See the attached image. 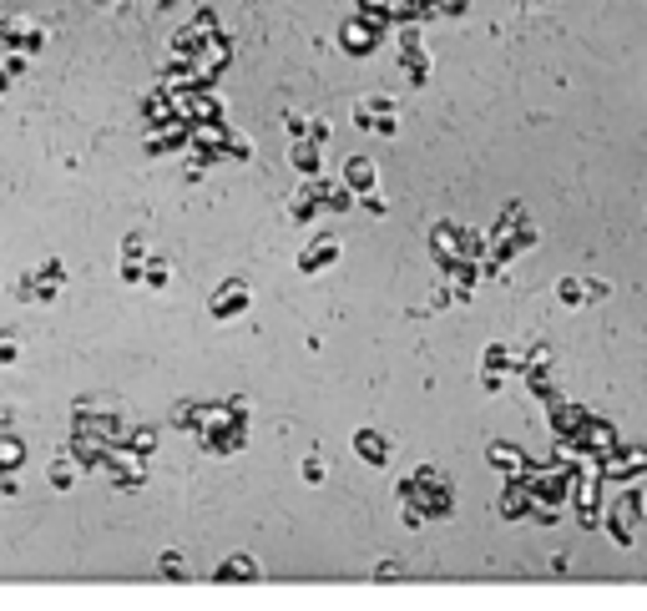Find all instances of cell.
I'll return each mask as SVG.
<instances>
[{
    "label": "cell",
    "mask_w": 647,
    "mask_h": 611,
    "mask_svg": "<svg viewBox=\"0 0 647 611\" xmlns=\"http://www.w3.org/2000/svg\"><path fill=\"white\" fill-rule=\"evenodd\" d=\"M643 515H647V500H643V490L627 480V490H622V495L602 511V526H607V536H612L617 546H633V541H637V526H643Z\"/></svg>",
    "instance_id": "6da1fadb"
},
{
    "label": "cell",
    "mask_w": 647,
    "mask_h": 611,
    "mask_svg": "<svg viewBox=\"0 0 647 611\" xmlns=\"http://www.w3.org/2000/svg\"><path fill=\"white\" fill-rule=\"evenodd\" d=\"M597 475H602V480H617V486L647 475V444H622L617 440L602 460H597Z\"/></svg>",
    "instance_id": "7a4b0ae2"
},
{
    "label": "cell",
    "mask_w": 647,
    "mask_h": 611,
    "mask_svg": "<svg viewBox=\"0 0 647 611\" xmlns=\"http://www.w3.org/2000/svg\"><path fill=\"white\" fill-rule=\"evenodd\" d=\"M547 409H551V435H556V440H572V435L582 430V419L591 415L587 404L562 400V394H556V400H547Z\"/></svg>",
    "instance_id": "3957f363"
},
{
    "label": "cell",
    "mask_w": 647,
    "mask_h": 611,
    "mask_svg": "<svg viewBox=\"0 0 647 611\" xmlns=\"http://www.w3.org/2000/svg\"><path fill=\"white\" fill-rule=\"evenodd\" d=\"M254 304V293H248V283H243V278H228L223 288L212 293V319H238L243 308Z\"/></svg>",
    "instance_id": "277c9868"
},
{
    "label": "cell",
    "mask_w": 647,
    "mask_h": 611,
    "mask_svg": "<svg viewBox=\"0 0 647 611\" xmlns=\"http://www.w3.org/2000/svg\"><path fill=\"white\" fill-rule=\"evenodd\" d=\"M572 440H577L582 450H587V455H597V460H602L607 450H612V444H617V430H612V425H607V419L587 415V419H582V430L572 435Z\"/></svg>",
    "instance_id": "5b68a950"
},
{
    "label": "cell",
    "mask_w": 647,
    "mask_h": 611,
    "mask_svg": "<svg viewBox=\"0 0 647 611\" xmlns=\"http://www.w3.org/2000/svg\"><path fill=\"white\" fill-rule=\"evenodd\" d=\"M430 258H436L440 268H451L455 258H461V222H436V228H430Z\"/></svg>",
    "instance_id": "8992f818"
},
{
    "label": "cell",
    "mask_w": 647,
    "mask_h": 611,
    "mask_svg": "<svg viewBox=\"0 0 647 611\" xmlns=\"http://www.w3.org/2000/svg\"><path fill=\"white\" fill-rule=\"evenodd\" d=\"M339 46H344V56H369L380 46V30H369L359 15H349V21L339 26Z\"/></svg>",
    "instance_id": "52a82bcc"
},
{
    "label": "cell",
    "mask_w": 647,
    "mask_h": 611,
    "mask_svg": "<svg viewBox=\"0 0 647 611\" xmlns=\"http://www.w3.org/2000/svg\"><path fill=\"white\" fill-rule=\"evenodd\" d=\"M339 263V237H314L309 248L298 253V273H324V268H334Z\"/></svg>",
    "instance_id": "ba28073f"
},
{
    "label": "cell",
    "mask_w": 647,
    "mask_h": 611,
    "mask_svg": "<svg viewBox=\"0 0 647 611\" xmlns=\"http://www.w3.org/2000/svg\"><path fill=\"white\" fill-rule=\"evenodd\" d=\"M496 511L506 515V521H526V511H531V486H526L521 475H506V490L496 500Z\"/></svg>",
    "instance_id": "9c48e42d"
},
{
    "label": "cell",
    "mask_w": 647,
    "mask_h": 611,
    "mask_svg": "<svg viewBox=\"0 0 647 611\" xmlns=\"http://www.w3.org/2000/svg\"><path fill=\"white\" fill-rule=\"evenodd\" d=\"M319 208H324V177H304V187H298L294 202H289V218H294V222H309Z\"/></svg>",
    "instance_id": "30bf717a"
},
{
    "label": "cell",
    "mask_w": 647,
    "mask_h": 611,
    "mask_svg": "<svg viewBox=\"0 0 647 611\" xmlns=\"http://www.w3.org/2000/svg\"><path fill=\"white\" fill-rule=\"evenodd\" d=\"M380 116H400V101L394 97H359L354 101V126H359V132H369Z\"/></svg>",
    "instance_id": "8fae6325"
},
{
    "label": "cell",
    "mask_w": 647,
    "mask_h": 611,
    "mask_svg": "<svg viewBox=\"0 0 647 611\" xmlns=\"http://www.w3.org/2000/svg\"><path fill=\"white\" fill-rule=\"evenodd\" d=\"M354 455L365 465H390V440L380 430H354Z\"/></svg>",
    "instance_id": "7c38bea8"
},
{
    "label": "cell",
    "mask_w": 647,
    "mask_h": 611,
    "mask_svg": "<svg viewBox=\"0 0 647 611\" xmlns=\"http://www.w3.org/2000/svg\"><path fill=\"white\" fill-rule=\"evenodd\" d=\"M375 182H380V172H375V162H369V157H349V162H344V187H349L354 197L369 193Z\"/></svg>",
    "instance_id": "4fadbf2b"
},
{
    "label": "cell",
    "mask_w": 647,
    "mask_h": 611,
    "mask_svg": "<svg viewBox=\"0 0 647 611\" xmlns=\"http://www.w3.org/2000/svg\"><path fill=\"white\" fill-rule=\"evenodd\" d=\"M400 71H405L410 86H425L430 82V51H425V46H405V51H400Z\"/></svg>",
    "instance_id": "5bb4252c"
},
{
    "label": "cell",
    "mask_w": 647,
    "mask_h": 611,
    "mask_svg": "<svg viewBox=\"0 0 647 611\" xmlns=\"http://www.w3.org/2000/svg\"><path fill=\"white\" fill-rule=\"evenodd\" d=\"M486 460H491L501 475H521V470H526V450H516L511 440H496L491 450H486Z\"/></svg>",
    "instance_id": "9a60e30c"
},
{
    "label": "cell",
    "mask_w": 647,
    "mask_h": 611,
    "mask_svg": "<svg viewBox=\"0 0 647 611\" xmlns=\"http://www.w3.org/2000/svg\"><path fill=\"white\" fill-rule=\"evenodd\" d=\"M294 167L304 172V177H324V147L319 142H294Z\"/></svg>",
    "instance_id": "2e32d148"
},
{
    "label": "cell",
    "mask_w": 647,
    "mask_h": 611,
    "mask_svg": "<svg viewBox=\"0 0 647 611\" xmlns=\"http://www.w3.org/2000/svg\"><path fill=\"white\" fill-rule=\"evenodd\" d=\"M480 369H496V374H516V354H511V344H486V349H480Z\"/></svg>",
    "instance_id": "e0dca14e"
},
{
    "label": "cell",
    "mask_w": 647,
    "mask_h": 611,
    "mask_svg": "<svg viewBox=\"0 0 647 611\" xmlns=\"http://www.w3.org/2000/svg\"><path fill=\"white\" fill-rule=\"evenodd\" d=\"M254 576H258L254 555H228L223 566H218V581H254Z\"/></svg>",
    "instance_id": "ac0fdd59"
},
{
    "label": "cell",
    "mask_w": 647,
    "mask_h": 611,
    "mask_svg": "<svg viewBox=\"0 0 647 611\" xmlns=\"http://www.w3.org/2000/svg\"><path fill=\"white\" fill-rule=\"evenodd\" d=\"M526 389H531L536 400H556V379H551V364H536V369H526Z\"/></svg>",
    "instance_id": "d6986e66"
},
{
    "label": "cell",
    "mask_w": 647,
    "mask_h": 611,
    "mask_svg": "<svg viewBox=\"0 0 647 611\" xmlns=\"http://www.w3.org/2000/svg\"><path fill=\"white\" fill-rule=\"evenodd\" d=\"M461 258L465 263H480V258H486V233H480V228H461Z\"/></svg>",
    "instance_id": "ffe728a7"
},
{
    "label": "cell",
    "mask_w": 647,
    "mask_h": 611,
    "mask_svg": "<svg viewBox=\"0 0 647 611\" xmlns=\"http://www.w3.org/2000/svg\"><path fill=\"white\" fill-rule=\"evenodd\" d=\"M324 208H329V212H349L354 208V193L344 187V182H324Z\"/></svg>",
    "instance_id": "44dd1931"
},
{
    "label": "cell",
    "mask_w": 647,
    "mask_h": 611,
    "mask_svg": "<svg viewBox=\"0 0 647 611\" xmlns=\"http://www.w3.org/2000/svg\"><path fill=\"white\" fill-rule=\"evenodd\" d=\"M556 298H562L566 308H582V304H587V293H582V278H562V283H556Z\"/></svg>",
    "instance_id": "7402d4cb"
},
{
    "label": "cell",
    "mask_w": 647,
    "mask_h": 611,
    "mask_svg": "<svg viewBox=\"0 0 647 611\" xmlns=\"http://www.w3.org/2000/svg\"><path fill=\"white\" fill-rule=\"evenodd\" d=\"M354 202H365V212H375V218H384V212H390V202L380 197V187H369V193H359Z\"/></svg>",
    "instance_id": "603a6c76"
},
{
    "label": "cell",
    "mask_w": 647,
    "mask_h": 611,
    "mask_svg": "<svg viewBox=\"0 0 647 611\" xmlns=\"http://www.w3.org/2000/svg\"><path fill=\"white\" fill-rule=\"evenodd\" d=\"M400 521H405V530H420L425 526V511L415 505V500H400Z\"/></svg>",
    "instance_id": "cb8c5ba5"
},
{
    "label": "cell",
    "mask_w": 647,
    "mask_h": 611,
    "mask_svg": "<svg viewBox=\"0 0 647 611\" xmlns=\"http://www.w3.org/2000/svg\"><path fill=\"white\" fill-rule=\"evenodd\" d=\"M283 132H289L294 142H304V137H309V116H298V111H289V116H283Z\"/></svg>",
    "instance_id": "d4e9b609"
},
{
    "label": "cell",
    "mask_w": 647,
    "mask_h": 611,
    "mask_svg": "<svg viewBox=\"0 0 647 611\" xmlns=\"http://www.w3.org/2000/svg\"><path fill=\"white\" fill-rule=\"evenodd\" d=\"M324 475H329V465H324L319 455H309V460H304V480H309V486H324Z\"/></svg>",
    "instance_id": "484cf974"
},
{
    "label": "cell",
    "mask_w": 647,
    "mask_h": 611,
    "mask_svg": "<svg viewBox=\"0 0 647 611\" xmlns=\"http://www.w3.org/2000/svg\"><path fill=\"white\" fill-rule=\"evenodd\" d=\"M582 293H587V304H602V298H607L612 288H607L602 278H582Z\"/></svg>",
    "instance_id": "4316f807"
},
{
    "label": "cell",
    "mask_w": 647,
    "mask_h": 611,
    "mask_svg": "<svg viewBox=\"0 0 647 611\" xmlns=\"http://www.w3.org/2000/svg\"><path fill=\"white\" fill-rule=\"evenodd\" d=\"M223 147H228V152H233V157H243V162L254 157V142H248V137H228Z\"/></svg>",
    "instance_id": "83f0119b"
},
{
    "label": "cell",
    "mask_w": 647,
    "mask_h": 611,
    "mask_svg": "<svg viewBox=\"0 0 647 611\" xmlns=\"http://www.w3.org/2000/svg\"><path fill=\"white\" fill-rule=\"evenodd\" d=\"M309 142H319V147H329V122H324V116H314V122H309Z\"/></svg>",
    "instance_id": "f1b7e54d"
},
{
    "label": "cell",
    "mask_w": 647,
    "mask_h": 611,
    "mask_svg": "<svg viewBox=\"0 0 647 611\" xmlns=\"http://www.w3.org/2000/svg\"><path fill=\"white\" fill-rule=\"evenodd\" d=\"M501 384H506V374H496V369H480V389H486V394H496Z\"/></svg>",
    "instance_id": "f546056e"
},
{
    "label": "cell",
    "mask_w": 647,
    "mask_h": 611,
    "mask_svg": "<svg viewBox=\"0 0 647 611\" xmlns=\"http://www.w3.org/2000/svg\"><path fill=\"white\" fill-rule=\"evenodd\" d=\"M162 571H168V576H187V571H183V555H177V551L162 555Z\"/></svg>",
    "instance_id": "4dcf8cb0"
},
{
    "label": "cell",
    "mask_w": 647,
    "mask_h": 611,
    "mask_svg": "<svg viewBox=\"0 0 647 611\" xmlns=\"http://www.w3.org/2000/svg\"><path fill=\"white\" fill-rule=\"evenodd\" d=\"M369 132H380V137H394V132H400V116H380V122L369 126Z\"/></svg>",
    "instance_id": "1f68e13d"
},
{
    "label": "cell",
    "mask_w": 647,
    "mask_h": 611,
    "mask_svg": "<svg viewBox=\"0 0 647 611\" xmlns=\"http://www.w3.org/2000/svg\"><path fill=\"white\" fill-rule=\"evenodd\" d=\"M147 283H152V288H162V283H168V263H147Z\"/></svg>",
    "instance_id": "d6a6232c"
},
{
    "label": "cell",
    "mask_w": 647,
    "mask_h": 611,
    "mask_svg": "<svg viewBox=\"0 0 647 611\" xmlns=\"http://www.w3.org/2000/svg\"><path fill=\"white\" fill-rule=\"evenodd\" d=\"M375 581H400V566H394V561H380V566H375Z\"/></svg>",
    "instance_id": "836d02e7"
},
{
    "label": "cell",
    "mask_w": 647,
    "mask_h": 611,
    "mask_svg": "<svg viewBox=\"0 0 647 611\" xmlns=\"http://www.w3.org/2000/svg\"><path fill=\"white\" fill-rule=\"evenodd\" d=\"M465 5H470V0H436V11H440V15H461Z\"/></svg>",
    "instance_id": "e575fe53"
},
{
    "label": "cell",
    "mask_w": 647,
    "mask_h": 611,
    "mask_svg": "<svg viewBox=\"0 0 647 611\" xmlns=\"http://www.w3.org/2000/svg\"><path fill=\"white\" fill-rule=\"evenodd\" d=\"M359 5H384V0H359Z\"/></svg>",
    "instance_id": "d590c367"
},
{
    "label": "cell",
    "mask_w": 647,
    "mask_h": 611,
    "mask_svg": "<svg viewBox=\"0 0 647 611\" xmlns=\"http://www.w3.org/2000/svg\"><path fill=\"white\" fill-rule=\"evenodd\" d=\"M521 5H541V0H521Z\"/></svg>",
    "instance_id": "8d00e7d4"
}]
</instances>
